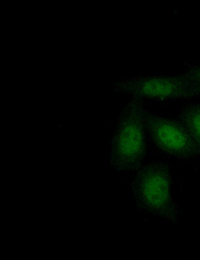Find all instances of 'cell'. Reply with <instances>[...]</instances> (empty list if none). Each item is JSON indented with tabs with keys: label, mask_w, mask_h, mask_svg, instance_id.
Returning a JSON list of instances; mask_svg holds the SVG:
<instances>
[{
	"label": "cell",
	"mask_w": 200,
	"mask_h": 260,
	"mask_svg": "<svg viewBox=\"0 0 200 260\" xmlns=\"http://www.w3.org/2000/svg\"><path fill=\"white\" fill-rule=\"evenodd\" d=\"M146 110L142 101L130 100L118 117L112 141V157L115 166L124 172L138 169L143 158L147 136Z\"/></svg>",
	"instance_id": "6da1fadb"
},
{
	"label": "cell",
	"mask_w": 200,
	"mask_h": 260,
	"mask_svg": "<svg viewBox=\"0 0 200 260\" xmlns=\"http://www.w3.org/2000/svg\"><path fill=\"white\" fill-rule=\"evenodd\" d=\"M114 90L130 100L140 101L192 100L198 98L195 90L180 74L124 78L116 82Z\"/></svg>",
	"instance_id": "7a4b0ae2"
},
{
	"label": "cell",
	"mask_w": 200,
	"mask_h": 260,
	"mask_svg": "<svg viewBox=\"0 0 200 260\" xmlns=\"http://www.w3.org/2000/svg\"><path fill=\"white\" fill-rule=\"evenodd\" d=\"M144 124L146 135L153 144L169 154L185 157L199 150L178 120L160 116L146 110Z\"/></svg>",
	"instance_id": "3957f363"
},
{
	"label": "cell",
	"mask_w": 200,
	"mask_h": 260,
	"mask_svg": "<svg viewBox=\"0 0 200 260\" xmlns=\"http://www.w3.org/2000/svg\"><path fill=\"white\" fill-rule=\"evenodd\" d=\"M177 120L186 128L200 150V102L186 104L180 110Z\"/></svg>",
	"instance_id": "277c9868"
},
{
	"label": "cell",
	"mask_w": 200,
	"mask_h": 260,
	"mask_svg": "<svg viewBox=\"0 0 200 260\" xmlns=\"http://www.w3.org/2000/svg\"><path fill=\"white\" fill-rule=\"evenodd\" d=\"M191 85L200 97V62L189 65L180 74Z\"/></svg>",
	"instance_id": "5b68a950"
}]
</instances>
